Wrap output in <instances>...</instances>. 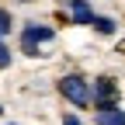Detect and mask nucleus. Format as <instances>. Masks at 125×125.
<instances>
[{
  "mask_svg": "<svg viewBox=\"0 0 125 125\" xmlns=\"http://www.w3.org/2000/svg\"><path fill=\"white\" fill-rule=\"evenodd\" d=\"M59 90H62V97H70L76 108H87L90 104V87H87V80H83V76H62V80H59Z\"/></svg>",
  "mask_w": 125,
  "mask_h": 125,
  "instance_id": "f257e3e1",
  "label": "nucleus"
},
{
  "mask_svg": "<svg viewBox=\"0 0 125 125\" xmlns=\"http://www.w3.org/2000/svg\"><path fill=\"white\" fill-rule=\"evenodd\" d=\"M115 97H118V87L111 76H97L94 80V108L97 111H108V108H115Z\"/></svg>",
  "mask_w": 125,
  "mask_h": 125,
  "instance_id": "f03ea898",
  "label": "nucleus"
},
{
  "mask_svg": "<svg viewBox=\"0 0 125 125\" xmlns=\"http://www.w3.org/2000/svg\"><path fill=\"white\" fill-rule=\"evenodd\" d=\"M56 35V31L49 28V24H28L24 28V35H21V49L28 52V56H38V45L42 42H49Z\"/></svg>",
  "mask_w": 125,
  "mask_h": 125,
  "instance_id": "7ed1b4c3",
  "label": "nucleus"
},
{
  "mask_svg": "<svg viewBox=\"0 0 125 125\" xmlns=\"http://www.w3.org/2000/svg\"><path fill=\"white\" fill-rule=\"evenodd\" d=\"M70 10H73V24H90L94 21V10L87 7V0H70Z\"/></svg>",
  "mask_w": 125,
  "mask_h": 125,
  "instance_id": "20e7f679",
  "label": "nucleus"
},
{
  "mask_svg": "<svg viewBox=\"0 0 125 125\" xmlns=\"http://www.w3.org/2000/svg\"><path fill=\"white\" fill-rule=\"evenodd\" d=\"M94 122L97 125H125V111L122 108H108V111H97Z\"/></svg>",
  "mask_w": 125,
  "mask_h": 125,
  "instance_id": "39448f33",
  "label": "nucleus"
},
{
  "mask_svg": "<svg viewBox=\"0 0 125 125\" xmlns=\"http://www.w3.org/2000/svg\"><path fill=\"white\" fill-rule=\"evenodd\" d=\"M90 24L97 28L101 35H111V31H115V21H111V18H101V14H94V21H90Z\"/></svg>",
  "mask_w": 125,
  "mask_h": 125,
  "instance_id": "423d86ee",
  "label": "nucleus"
},
{
  "mask_svg": "<svg viewBox=\"0 0 125 125\" xmlns=\"http://www.w3.org/2000/svg\"><path fill=\"white\" fill-rule=\"evenodd\" d=\"M10 10H4V7H0V35H7V31H10Z\"/></svg>",
  "mask_w": 125,
  "mask_h": 125,
  "instance_id": "0eeeda50",
  "label": "nucleus"
},
{
  "mask_svg": "<svg viewBox=\"0 0 125 125\" xmlns=\"http://www.w3.org/2000/svg\"><path fill=\"white\" fill-rule=\"evenodd\" d=\"M7 66H10V49L0 42V70H7Z\"/></svg>",
  "mask_w": 125,
  "mask_h": 125,
  "instance_id": "6e6552de",
  "label": "nucleus"
},
{
  "mask_svg": "<svg viewBox=\"0 0 125 125\" xmlns=\"http://www.w3.org/2000/svg\"><path fill=\"white\" fill-rule=\"evenodd\" d=\"M62 125H83V122L76 118V115H62Z\"/></svg>",
  "mask_w": 125,
  "mask_h": 125,
  "instance_id": "1a4fd4ad",
  "label": "nucleus"
},
{
  "mask_svg": "<svg viewBox=\"0 0 125 125\" xmlns=\"http://www.w3.org/2000/svg\"><path fill=\"white\" fill-rule=\"evenodd\" d=\"M0 111H4V108H0Z\"/></svg>",
  "mask_w": 125,
  "mask_h": 125,
  "instance_id": "9d476101",
  "label": "nucleus"
},
{
  "mask_svg": "<svg viewBox=\"0 0 125 125\" xmlns=\"http://www.w3.org/2000/svg\"><path fill=\"white\" fill-rule=\"evenodd\" d=\"M24 4H28V0H24Z\"/></svg>",
  "mask_w": 125,
  "mask_h": 125,
  "instance_id": "9b49d317",
  "label": "nucleus"
}]
</instances>
